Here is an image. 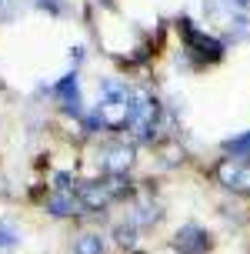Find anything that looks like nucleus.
<instances>
[{
  "mask_svg": "<svg viewBox=\"0 0 250 254\" xmlns=\"http://www.w3.org/2000/svg\"><path fill=\"white\" fill-rule=\"evenodd\" d=\"M74 254H103V241H100V234H84V238L74 244Z\"/></svg>",
  "mask_w": 250,
  "mask_h": 254,
  "instance_id": "9",
  "label": "nucleus"
},
{
  "mask_svg": "<svg viewBox=\"0 0 250 254\" xmlns=\"http://www.w3.org/2000/svg\"><path fill=\"white\" fill-rule=\"evenodd\" d=\"M130 161H134V147H127V144H107L100 151V164L110 174H124L127 167H130Z\"/></svg>",
  "mask_w": 250,
  "mask_h": 254,
  "instance_id": "6",
  "label": "nucleus"
},
{
  "mask_svg": "<svg viewBox=\"0 0 250 254\" xmlns=\"http://www.w3.org/2000/svg\"><path fill=\"white\" fill-rule=\"evenodd\" d=\"M227 154H234V157H250V134H244V137H234L224 144Z\"/></svg>",
  "mask_w": 250,
  "mask_h": 254,
  "instance_id": "10",
  "label": "nucleus"
},
{
  "mask_svg": "<svg viewBox=\"0 0 250 254\" xmlns=\"http://www.w3.org/2000/svg\"><path fill=\"white\" fill-rule=\"evenodd\" d=\"M117 241L120 244H134V228H117Z\"/></svg>",
  "mask_w": 250,
  "mask_h": 254,
  "instance_id": "12",
  "label": "nucleus"
},
{
  "mask_svg": "<svg viewBox=\"0 0 250 254\" xmlns=\"http://www.w3.org/2000/svg\"><path fill=\"white\" fill-rule=\"evenodd\" d=\"M53 94H57V97H63V104L77 111V104H80V94H77V74H67L60 84L53 87Z\"/></svg>",
  "mask_w": 250,
  "mask_h": 254,
  "instance_id": "8",
  "label": "nucleus"
},
{
  "mask_svg": "<svg viewBox=\"0 0 250 254\" xmlns=\"http://www.w3.org/2000/svg\"><path fill=\"white\" fill-rule=\"evenodd\" d=\"M47 211H53V214H80L87 207H84V201L77 197L74 190H60V194H53L47 201Z\"/></svg>",
  "mask_w": 250,
  "mask_h": 254,
  "instance_id": "7",
  "label": "nucleus"
},
{
  "mask_svg": "<svg viewBox=\"0 0 250 254\" xmlns=\"http://www.w3.org/2000/svg\"><path fill=\"white\" fill-rule=\"evenodd\" d=\"M100 94H103V101L97 104V121L107 127H127L130 124V117H134V111H137L140 104V94L130 84H124V80H103L100 84Z\"/></svg>",
  "mask_w": 250,
  "mask_h": 254,
  "instance_id": "1",
  "label": "nucleus"
},
{
  "mask_svg": "<svg viewBox=\"0 0 250 254\" xmlns=\"http://www.w3.org/2000/svg\"><path fill=\"white\" fill-rule=\"evenodd\" d=\"M180 27H184V37H187V47L197 57H203V61H217L220 57V44L213 37H207V34H200L197 27H190V20H180Z\"/></svg>",
  "mask_w": 250,
  "mask_h": 254,
  "instance_id": "4",
  "label": "nucleus"
},
{
  "mask_svg": "<svg viewBox=\"0 0 250 254\" xmlns=\"http://www.w3.org/2000/svg\"><path fill=\"white\" fill-rule=\"evenodd\" d=\"M174 248L180 254H207L210 251V234L194 228V224H190V228H180L177 238H174Z\"/></svg>",
  "mask_w": 250,
  "mask_h": 254,
  "instance_id": "5",
  "label": "nucleus"
},
{
  "mask_svg": "<svg viewBox=\"0 0 250 254\" xmlns=\"http://www.w3.org/2000/svg\"><path fill=\"white\" fill-rule=\"evenodd\" d=\"M157 124H160V104H157V97H144L140 94V104L137 111H134V117H130V134L137 140H150L153 134H157Z\"/></svg>",
  "mask_w": 250,
  "mask_h": 254,
  "instance_id": "2",
  "label": "nucleus"
},
{
  "mask_svg": "<svg viewBox=\"0 0 250 254\" xmlns=\"http://www.w3.org/2000/svg\"><path fill=\"white\" fill-rule=\"evenodd\" d=\"M20 241V234L13 224H0V248H13V244Z\"/></svg>",
  "mask_w": 250,
  "mask_h": 254,
  "instance_id": "11",
  "label": "nucleus"
},
{
  "mask_svg": "<svg viewBox=\"0 0 250 254\" xmlns=\"http://www.w3.org/2000/svg\"><path fill=\"white\" fill-rule=\"evenodd\" d=\"M217 178H220L224 188L240 190V194H250V167L240 164V161H234V157H227V161L217 164Z\"/></svg>",
  "mask_w": 250,
  "mask_h": 254,
  "instance_id": "3",
  "label": "nucleus"
}]
</instances>
